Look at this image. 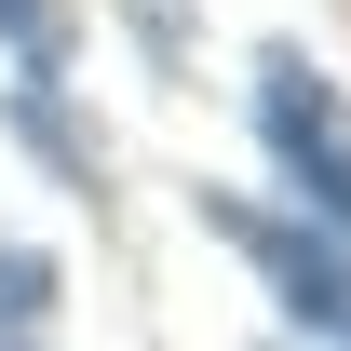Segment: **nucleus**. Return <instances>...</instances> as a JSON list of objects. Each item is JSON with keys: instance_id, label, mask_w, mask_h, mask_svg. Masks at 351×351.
<instances>
[{"instance_id": "f257e3e1", "label": "nucleus", "mask_w": 351, "mask_h": 351, "mask_svg": "<svg viewBox=\"0 0 351 351\" xmlns=\"http://www.w3.org/2000/svg\"><path fill=\"white\" fill-rule=\"evenodd\" d=\"M257 135H270V162L298 176V203H324V217L351 230V95L324 82L298 41L257 54Z\"/></svg>"}, {"instance_id": "f03ea898", "label": "nucleus", "mask_w": 351, "mask_h": 351, "mask_svg": "<svg viewBox=\"0 0 351 351\" xmlns=\"http://www.w3.org/2000/svg\"><path fill=\"white\" fill-rule=\"evenodd\" d=\"M41 311H54V257L0 243V351H41Z\"/></svg>"}, {"instance_id": "7ed1b4c3", "label": "nucleus", "mask_w": 351, "mask_h": 351, "mask_svg": "<svg viewBox=\"0 0 351 351\" xmlns=\"http://www.w3.org/2000/svg\"><path fill=\"white\" fill-rule=\"evenodd\" d=\"M0 41L27 54V68H54L68 54V0H0Z\"/></svg>"}]
</instances>
